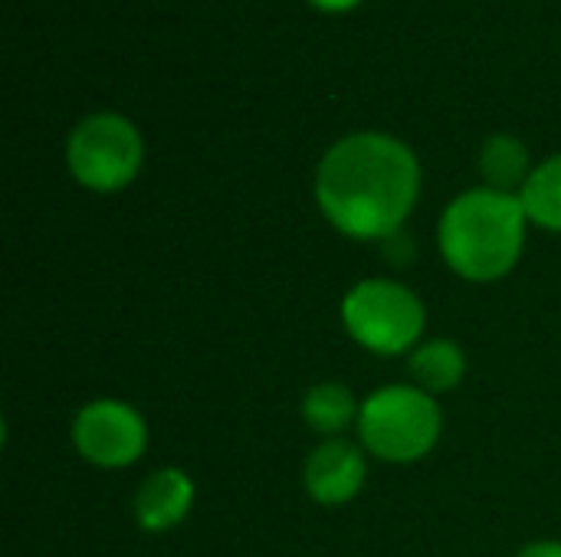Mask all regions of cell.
<instances>
[{
	"label": "cell",
	"mask_w": 561,
	"mask_h": 557,
	"mask_svg": "<svg viewBox=\"0 0 561 557\" xmlns=\"http://www.w3.org/2000/svg\"><path fill=\"white\" fill-rule=\"evenodd\" d=\"M72 446L82 460L102 469L131 466L148 446V427L141 414L122 401H92L72 420Z\"/></svg>",
	"instance_id": "8992f818"
},
{
	"label": "cell",
	"mask_w": 561,
	"mask_h": 557,
	"mask_svg": "<svg viewBox=\"0 0 561 557\" xmlns=\"http://www.w3.org/2000/svg\"><path fill=\"white\" fill-rule=\"evenodd\" d=\"M345 332L375 355H404L417 348L427 312L424 302L394 279H365L342 302Z\"/></svg>",
	"instance_id": "277c9868"
},
{
	"label": "cell",
	"mask_w": 561,
	"mask_h": 557,
	"mask_svg": "<svg viewBox=\"0 0 561 557\" xmlns=\"http://www.w3.org/2000/svg\"><path fill=\"white\" fill-rule=\"evenodd\" d=\"M421 194L414 151L385 131L339 138L319 161L316 200L325 220L355 240H391Z\"/></svg>",
	"instance_id": "6da1fadb"
},
{
	"label": "cell",
	"mask_w": 561,
	"mask_h": 557,
	"mask_svg": "<svg viewBox=\"0 0 561 557\" xmlns=\"http://www.w3.org/2000/svg\"><path fill=\"white\" fill-rule=\"evenodd\" d=\"M145 158L138 128L118 112H95L72 125L66 138L69 174L99 194L122 190L135 181Z\"/></svg>",
	"instance_id": "5b68a950"
},
{
	"label": "cell",
	"mask_w": 561,
	"mask_h": 557,
	"mask_svg": "<svg viewBox=\"0 0 561 557\" xmlns=\"http://www.w3.org/2000/svg\"><path fill=\"white\" fill-rule=\"evenodd\" d=\"M411 378L417 381L421 391L427 394H447L454 391L463 374H467V355L457 341L450 338H437L427 345H417L411 351Z\"/></svg>",
	"instance_id": "9c48e42d"
},
{
	"label": "cell",
	"mask_w": 561,
	"mask_h": 557,
	"mask_svg": "<svg viewBox=\"0 0 561 557\" xmlns=\"http://www.w3.org/2000/svg\"><path fill=\"white\" fill-rule=\"evenodd\" d=\"M355 427L371 456L385 463H414L437 446L444 414L417 384H388L362 404Z\"/></svg>",
	"instance_id": "3957f363"
},
{
	"label": "cell",
	"mask_w": 561,
	"mask_h": 557,
	"mask_svg": "<svg viewBox=\"0 0 561 557\" xmlns=\"http://www.w3.org/2000/svg\"><path fill=\"white\" fill-rule=\"evenodd\" d=\"M516 557H561L559 542H536V545H526Z\"/></svg>",
	"instance_id": "4fadbf2b"
},
{
	"label": "cell",
	"mask_w": 561,
	"mask_h": 557,
	"mask_svg": "<svg viewBox=\"0 0 561 557\" xmlns=\"http://www.w3.org/2000/svg\"><path fill=\"white\" fill-rule=\"evenodd\" d=\"M358 414L362 407L355 404L352 391L342 384H316L302 397V420L309 423V430L332 440L352 423H358Z\"/></svg>",
	"instance_id": "8fae6325"
},
{
	"label": "cell",
	"mask_w": 561,
	"mask_h": 557,
	"mask_svg": "<svg viewBox=\"0 0 561 557\" xmlns=\"http://www.w3.org/2000/svg\"><path fill=\"white\" fill-rule=\"evenodd\" d=\"M526 220L519 194L473 187L454 197L440 217V256L470 282H496L513 272L523 256Z\"/></svg>",
	"instance_id": "7a4b0ae2"
},
{
	"label": "cell",
	"mask_w": 561,
	"mask_h": 557,
	"mask_svg": "<svg viewBox=\"0 0 561 557\" xmlns=\"http://www.w3.org/2000/svg\"><path fill=\"white\" fill-rule=\"evenodd\" d=\"M316 7H322V10H348V7H355L358 0H312Z\"/></svg>",
	"instance_id": "5bb4252c"
},
{
	"label": "cell",
	"mask_w": 561,
	"mask_h": 557,
	"mask_svg": "<svg viewBox=\"0 0 561 557\" xmlns=\"http://www.w3.org/2000/svg\"><path fill=\"white\" fill-rule=\"evenodd\" d=\"M194 506V483L184 469H158L151 473L135 496V519L145 532L174 529Z\"/></svg>",
	"instance_id": "ba28073f"
},
{
	"label": "cell",
	"mask_w": 561,
	"mask_h": 557,
	"mask_svg": "<svg viewBox=\"0 0 561 557\" xmlns=\"http://www.w3.org/2000/svg\"><path fill=\"white\" fill-rule=\"evenodd\" d=\"M368 476V463L365 453L348 443V440H325L309 460H306V492L319 502V506H345L352 502Z\"/></svg>",
	"instance_id": "52a82bcc"
},
{
	"label": "cell",
	"mask_w": 561,
	"mask_h": 557,
	"mask_svg": "<svg viewBox=\"0 0 561 557\" xmlns=\"http://www.w3.org/2000/svg\"><path fill=\"white\" fill-rule=\"evenodd\" d=\"M519 200L533 223L561 233V154L533 167L529 181L519 190Z\"/></svg>",
	"instance_id": "7c38bea8"
},
{
	"label": "cell",
	"mask_w": 561,
	"mask_h": 557,
	"mask_svg": "<svg viewBox=\"0 0 561 557\" xmlns=\"http://www.w3.org/2000/svg\"><path fill=\"white\" fill-rule=\"evenodd\" d=\"M480 171L486 177V187L503 194H519L529 181V148L516 135H490L480 151Z\"/></svg>",
	"instance_id": "30bf717a"
}]
</instances>
